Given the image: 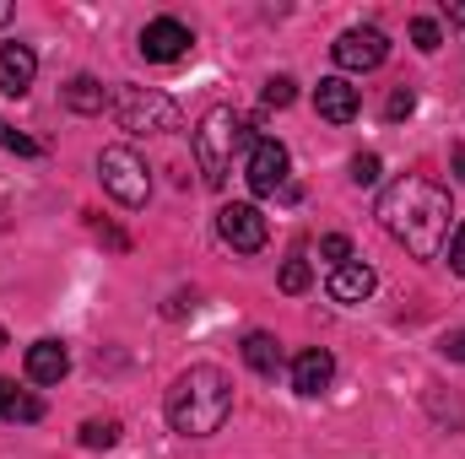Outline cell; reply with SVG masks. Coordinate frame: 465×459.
<instances>
[{"label": "cell", "mask_w": 465, "mask_h": 459, "mask_svg": "<svg viewBox=\"0 0 465 459\" xmlns=\"http://www.w3.org/2000/svg\"><path fill=\"white\" fill-rule=\"evenodd\" d=\"M450 217H455L450 190L433 184V179H422V173H406V179H395L379 195V222H384V232L395 243H406V254H417V259H439L444 254V243L455 232Z\"/></svg>", "instance_id": "1"}, {"label": "cell", "mask_w": 465, "mask_h": 459, "mask_svg": "<svg viewBox=\"0 0 465 459\" xmlns=\"http://www.w3.org/2000/svg\"><path fill=\"white\" fill-rule=\"evenodd\" d=\"M232 416V378L212 362H195L168 389V427L179 438H212Z\"/></svg>", "instance_id": "2"}, {"label": "cell", "mask_w": 465, "mask_h": 459, "mask_svg": "<svg viewBox=\"0 0 465 459\" xmlns=\"http://www.w3.org/2000/svg\"><path fill=\"white\" fill-rule=\"evenodd\" d=\"M254 141V130H249V119L232 114V109H206L201 124H195V135H190V146H195V168H201V179L212 184V190H223L232 173V157L243 151Z\"/></svg>", "instance_id": "3"}, {"label": "cell", "mask_w": 465, "mask_h": 459, "mask_svg": "<svg viewBox=\"0 0 465 459\" xmlns=\"http://www.w3.org/2000/svg\"><path fill=\"white\" fill-rule=\"evenodd\" d=\"M109 109H114L119 130H130V135H173L179 130V103L157 87H114Z\"/></svg>", "instance_id": "4"}, {"label": "cell", "mask_w": 465, "mask_h": 459, "mask_svg": "<svg viewBox=\"0 0 465 459\" xmlns=\"http://www.w3.org/2000/svg\"><path fill=\"white\" fill-rule=\"evenodd\" d=\"M98 179H104V190L114 195L119 206H130V211H141L152 200V168H146V157L135 146H104L98 151Z\"/></svg>", "instance_id": "5"}, {"label": "cell", "mask_w": 465, "mask_h": 459, "mask_svg": "<svg viewBox=\"0 0 465 459\" xmlns=\"http://www.w3.org/2000/svg\"><path fill=\"white\" fill-rule=\"evenodd\" d=\"M331 54H336V65H341V71L368 76V71H379V65L390 60V38H384L379 27H347V33L331 44Z\"/></svg>", "instance_id": "6"}, {"label": "cell", "mask_w": 465, "mask_h": 459, "mask_svg": "<svg viewBox=\"0 0 465 459\" xmlns=\"http://www.w3.org/2000/svg\"><path fill=\"white\" fill-rule=\"evenodd\" d=\"M217 232H223V243H228L232 254H260L265 238H271V228H265V217H260L254 200H232V206H223V211H217Z\"/></svg>", "instance_id": "7"}, {"label": "cell", "mask_w": 465, "mask_h": 459, "mask_svg": "<svg viewBox=\"0 0 465 459\" xmlns=\"http://www.w3.org/2000/svg\"><path fill=\"white\" fill-rule=\"evenodd\" d=\"M243 179H249L254 195H282V190H287V146L271 141V135H254V141H249Z\"/></svg>", "instance_id": "8"}, {"label": "cell", "mask_w": 465, "mask_h": 459, "mask_svg": "<svg viewBox=\"0 0 465 459\" xmlns=\"http://www.w3.org/2000/svg\"><path fill=\"white\" fill-rule=\"evenodd\" d=\"M141 60H152V65H173V60H184L190 49H195V33L184 27V22H173V16H157V22H146L141 27Z\"/></svg>", "instance_id": "9"}, {"label": "cell", "mask_w": 465, "mask_h": 459, "mask_svg": "<svg viewBox=\"0 0 465 459\" xmlns=\"http://www.w3.org/2000/svg\"><path fill=\"white\" fill-rule=\"evenodd\" d=\"M331 378H336V356L325 351V346H309V351H298L292 356V389L298 395H325L331 389Z\"/></svg>", "instance_id": "10"}, {"label": "cell", "mask_w": 465, "mask_h": 459, "mask_svg": "<svg viewBox=\"0 0 465 459\" xmlns=\"http://www.w3.org/2000/svg\"><path fill=\"white\" fill-rule=\"evenodd\" d=\"M33 76H38V54L27 44H0V93L5 98H27Z\"/></svg>", "instance_id": "11"}, {"label": "cell", "mask_w": 465, "mask_h": 459, "mask_svg": "<svg viewBox=\"0 0 465 459\" xmlns=\"http://www.w3.org/2000/svg\"><path fill=\"white\" fill-rule=\"evenodd\" d=\"M314 109H320V119H331V124H351L357 109H362V98H357V87H351L347 76H325L314 87Z\"/></svg>", "instance_id": "12"}, {"label": "cell", "mask_w": 465, "mask_h": 459, "mask_svg": "<svg viewBox=\"0 0 465 459\" xmlns=\"http://www.w3.org/2000/svg\"><path fill=\"white\" fill-rule=\"evenodd\" d=\"M373 287H379V276H373V265H362V259L336 265V270H331V281H325V292H331L336 303H368V298H373Z\"/></svg>", "instance_id": "13"}, {"label": "cell", "mask_w": 465, "mask_h": 459, "mask_svg": "<svg viewBox=\"0 0 465 459\" xmlns=\"http://www.w3.org/2000/svg\"><path fill=\"white\" fill-rule=\"evenodd\" d=\"M71 373V351H65V341H33L27 346V378L33 384H60Z\"/></svg>", "instance_id": "14"}, {"label": "cell", "mask_w": 465, "mask_h": 459, "mask_svg": "<svg viewBox=\"0 0 465 459\" xmlns=\"http://www.w3.org/2000/svg\"><path fill=\"white\" fill-rule=\"evenodd\" d=\"M109 98H114V93H109L98 76H71V82H65V109H71V114H104Z\"/></svg>", "instance_id": "15"}, {"label": "cell", "mask_w": 465, "mask_h": 459, "mask_svg": "<svg viewBox=\"0 0 465 459\" xmlns=\"http://www.w3.org/2000/svg\"><path fill=\"white\" fill-rule=\"evenodd\" d=\"M0 422H44V400L16 389V378H0Z\"/></svg>", "instance_id": "16"}, {"label": "cell", "mask_w": 465, "mask_h": 459, "mask_svg": "<svg viewBox=\"0 0 465 459\" xmlns=\"http://www.w3.org/2000/svg\"><path fill=\"white\" fill-rule=\"evenodd\" d=\"M243 362H249L260 378H276V367H282V341L265 336V330H249V336H243Z\"/></svg>", "instance_id": "17"}, {"label": "cell", "mask_w": 465, "mask_h": 459, "mask_svg": "<svg viewBox=\"0 0 465 459\" xmlns=\"http://www.w3.org/2000/svg\"><path fill=\"white\" fill-rule=\"evenodd\" d=\"M119 444V422L114 416H93V422H82V449H114Z\"/></svg>", "instance_id": "18"}, {"label": "cell", "mask_w": 465, "mask_h": 459, "mask_svg": "<svg viewBox=\"0 0 465 459\" xmlns=\"http://www.w3.org/2000/svg\"><path fill=\"white\" fill-rule=\"evenodd\" d=\"M411 44H417L422 54H433V49L444 44V27H439L433 16H417V22H411Z\"/></svg>", "instance_id": "19"}, {"label": "cell", "mask_w": 465, "mask_h": 459, "mask_svg": "<svg viewBox=\"0 0 465 459\" xmlns=\"http://www.w3.org/2000/svg\"><path fill=\"white\" fill-rule=\"evenodd\" d=\"M379 168H384V162H379L373 151H357V157H351V184H357V190H373V184H379Z\"/></svg>", "instance_id": "20"}, {"label": "cell", "mask_w": 465, "mask_h": 459, "mask_svg": "<svg viewBox=\"0 0 465 459\" xmlns=\"http://www.w3.org/2000/svg\"><path fill=\"white\" fill-rule=\"evenodd\" d=\"M282 292H292V298L309 292V259H303V254H292V259L282 265Z\"/></svg>", "instance_id": "21"}, {"label": "cell", "mask_w": 465, "mask_h": 459, "mask_svg": "<svg viewBox=\"0 0 465 459\" xmlns=\"http://www.w3.org/2000/svg\"><path fill=\"white\" fill-rule=\"evenodd\" d=\"M292 98H298V82L292 76H271L265 82V109H287Z\"/></svg>", "instance_id": "22"}, {"label": "cell", "mask_w": 465, "mask_h": 459, "mask_svg": "<svg viewBox=\"0 0 465 459\" xmlns=\"http://www.w3.org/2000/svg\"><path fill=\"white\" fill-rule=\"evenodd\" d=\"M0 146H5V151H16V157H38V151H44V146H38L33 135H22L16 124H0Z\"/></svg>", "instance_id": "23"}, {"label": "cell", "mask_w": 465, "mask_h": 459, "mask_svg": "<svg viewBox=\"0 0 465 459\" xmlns=\"http://www.w3.org/2000/svg\"><path fill=\"white\" fill-rule=\"evenodd\" d=\"M320 254L331 259V270H336V265H347V259H351V238H347V232H325V238H320Z\"/></svg>", "instance_id": "24"}, {"label": "cell", "mask_w": 465, "mask_h": 459, "mask_svg": "<svg viewBox=\"0 0 465 459\" xmlns=\"http://www.w3.org/2000/svg\"><path fill=\"white\" fill-rule=\"evenodd\" d=\"M411 109H417V93H411V87H395V93H390V103H384V119H390V124H401V119H411Z\"/></svg>", "instance_id": "25"}, {"label": "cell", "mask_w": 465, "mask_h": 459, "mask_svg": "<svg viewBox=\"0 0 465 459\" xmlns=\"http://www.w3.org/2000/svg\"><path fill=\"white\" fill-rule=\"evenodd\" d=\"M444 265H450L455 276H465V222L450 232V243H444Z\"/></svg>", "instance_id": "26"}, {"label": "cell", "mask_w": 465, "mask_h": 459, "mask_svg": "<svg viewBox=\"0 0 465 459\" xmlns=\"http://www.w3.org/2000/svg\"><path fill=\"white\" fill-rule=\"evenodd\" d=\"M184 308H195V292H173V298H168V308H163V314H168V319H179V314H184Z\"/></svg>", "instance_id": "27"}, {"label": "cell", "mask_w": 465, "mask_h": 459, "mask_svg": "<svg viewBox=\"0 0 465 459\" xmlns=\"http://www.w3.org/2000/svg\"><path fill=\"white\" fill-rule=\"evenodd\" d=\"M444 356H450V362H465V330L444 336Z\"/></svg>", "instance_id": "28"}, {"label": "cell", "mask_w": 465, "mask_h": 459, "mask_svg": "<svg viewBox=\"0 0 465 459\" xmlns=\"http://www.w3.org/2000/svg\"><path fill=\"white\" fill-rule=\"evenodd\" d=\"M450 162H455V179H465V146H455V151H450Z\"/></svg>", "instance_id": "29"}, {"label": "cell", "mask_w": 465, "mask_h": 459, "mask_svg": "<svg viewBox=\"0 0 465 459\" xmlns=\"http://www.w3.org/2000/svg\"><path fill=\"white\" fill-rule=\"evenodd\" d=\"M450 22H460V27H465V0H455V5H450Z\"/></svg>", "instance_id": "30"}, {"label": "cell", "mask_w": 465, "mask_h": 459, "mask_svg": "<svg viewBox=\"0 0 465 459\" xmlns=\"http://www.w3.org/2000/svg\"><path fill=\"white\" fill-rule=\"evenodd\" d=\"M5 22H11V5H5V0H0V27H5Z\"/></svg>", "instance_id": "31"}, {"label": "cell", "mask_w": 465, "mask_h": 459, "mask_svg": "<svg viewBox=\"0 0 465 459\" xmlns=\"http://www.w3.org/2000/svg\"><path fill=\"white\" fill-rule=\"evenodd\" d=\"M0 351H5V330H0Z\"/></svg>", "instance_id": "32"}]
</instances>
